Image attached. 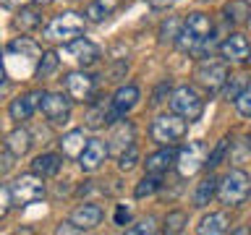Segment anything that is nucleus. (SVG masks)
<instances>
[{"label": "nucleus", "mask_w": 251, "mask_h": 235, "mask_svg": "<svg viewBox=\"0 0 251 235\" xmlns=\"http://www.w3.org/2000/svg\"><path fill=\"white\" fill-rule=\"evenodd\" d=\"M212 34V19L207 13H188V19L183 21V26H180V50L186 52H194V55H201L207 50V39Z\"/></svg>", "instance_id": "obj_1"}, {"label": "nucleus", "mask_w": 251, "mask_h": 235, "mask_svg": "<svg viewBox=\"0 0 251 235\" xmlns=\"http://www.w3.org/2000/svg\"><path fill=\"white\" fill-rule=\"evenodd\" d=\"M217 196L225 207H241V204L251 196V178L243 170H230L223 180H220Z\"/></svg>", "instance_id": "obj_2"}, {"label": "nucleus", "mask_w": 251, "mask_h": 235, "mask_svg": "<svg viewBox=\"0 0 251 235\" xmlns=\"http://www.w3.org/2000/svg\"><path fill=\"white\" fill-rule=\"evenodd\" d=\"M84 16L78 13H60L45 26V39L47 42H74L76 37L84 34Z\"/></svg>", "instance_id": "obj_3"}, {"label": "nucleus", "mask_w": 251, "mask_h": 235, "mask_svg": "<svg viewBox=\"0 0 251 235\" xmlns=\"http://www.w3.org/2000/svg\"><path fill=\"white\" fill-rule=\"evenodd\" d=\"M188 123L183 115L178 113H168V115H160L152 120V128H149V133H152V139L157 141V144L168 146V144H176V141H180L186 136L188 131Z\"/></svg>", "instance_id": "obj_4"}, {"label": "nucleus", "mask_w": 251, "mask_h": 235, "mask_svg": "<svg viewBox=\"0 0 251 235\" xmlns=\"http://www.w3.org/2000/svg\"><path fill=\"white\" fill-rule=\"evenodd\" d=\"M207 144L204 141H188V144L178 152V162L176 167L180 172V178H194L201 167H207Z\"/></svg>", "instance_id": "obj_5"}, {"label": "nucleus", "mask_w": 251, "mask_h": 235, "mask_svg": "<svg viewBox=\"0 0 251 235\" xmlns=\"http://www.w3.org/2000/svg\"><path fill=\"white\" fill-rule=\"evenodd\" d=\"M170 110L183 115L186 120H199V115L204 110V99L194 86H178L170 97Z\"/></svg>", "instance_id": "obj_6"}, {"label": "nucleus", "mask_w": 251, "mask_h": 235, "mask_svg": "<svg viewBox=\"0 0 251 235\" xmlns=\"http://www.w3.org/2000/svg\"><path fill=\"white\" fill-rule=\"evenodd\" d=\"M42 175L37 172H29V175H21L11 183V196H13V204L16 207H26L31 201H39L45 196V183H42Z\"/></svg>", "instance_id": "obj_7"}, {"label": "nucleus", "mask_w": 251, "mask_h": 235, "mask_svg": "<svg viewBox=\"0 0 251 235\" xmlns=\"http://www.w3.org/2000/svg\"><path fill=\"white\" fill-rule=\"evenodd\" d=\"M39 107H42L45 118L52 125H66L68 118H71V99L66 94H58V92L42 94V97H39Z\"/></svg>", "instance_id": "obj_8"}, {"label": "nucleus", "mask_w": 251, "mask_h": 235, "mask_svg": "<svg viewBox=\"0 0 251 235\" xmlns=\"http://www.w3.org/2000/svg\"><path fill=\"white\" fill-rule=\"evenodd\" d=\"M196 81H199L209 94H217L227 84V68L217 60H204L201 66L196 68Z\"/></svg>", "instance_id": "obj_9"}, {"label": "nucleus", "mask_w": 251, "mask_h": 235, "mask_svg": "<svg viewBox=\"0 0 251 235\" xmlns=\"http://www.w3.org/2000/svg\"><path fill=\"white\" fill-rule=\"evenodd\" d=\"M66 92L74 102H92L94 76H89L86 70H71L66 76Z\"/></svg>", "instance_id": "obj_10"}, {"label": "nucleus", "mask_w": 251, "mask_h": 235, "mask_svg": "<svg viewBox=\"0 0 251 235\" xmlns=\"http://www.w3.org/2000/svg\"><path fill=\"white\" fill-rule=\"evenodd\" d=\"M220 55L225 63H246L251 58V45L243 34H230L220 45Z\"/></svg>", "instance_id": "obj_11"}, {"label": "nucleus", "mask_w": 251, "mask_h": 235, "mask_svg": "<svg viewBox=\"0 0 251 235\" xmlns=\"http://www.w3.org/2000/svg\"><path fill=\"white\" fill-rule=\"evenodd\" d=\"M107 154H110V146L105 144V141L102 139H89V144H86V149L81 152V157H78V164H81L84 172H94L102 162L107 160Z\"/></svg>", "instance_id": "obj_12"}, {"label": "nucleus", "mask_w": 251, "mask_h": 235, "mask_svg": "<svg viewBox=\"0 0 251 235\" xmlns=\"http://www.w3.org/2000/svg\"><path fill=\"white\" fill-rule=\"evenodd\" d=\"M66 52L74 58L78 66H94V63L100 60V47L94 45V42H89V39H84V37H76L74 42H68V47H66Z\"/></svg>", "instance_id": "obj_13"}, {"label": "nucleus", "mask_w": 251, "mask_h": 235, "mask_svg": "<svg viewBox=\"0 0 251 235\" xmlns=\"http://www.w3.org/2000/svg\"><path fill=\"white\" fill-rule=\"evenodd\" d=\"M176 162H178V152L173 149V144H168V146H162L160 152L149 154L144 164H147V172L162 175V172H168L170 167H176Z\"/></svg>", "instance_id": "obj_14"}, {"label": "nucleus", "mask_w": 251, "mask_h": 235, "mask_svg": "<svg viewBox=\"0 0 251 235\" xmlns=\"http://www.w3.org/2000/svg\"><path fill=\"white\" fill-rule=\"evenodd\" d=\"M118 110L113 107V99L110 102H97V105L89 107V113H86V125L89 128H102V125L107 123H115L118 120Z\"/></svg>", "instance_id": "obj_15"}, {"label": "nucleus", "mask_w": 251, "mask_h": 235, "mask_svg": "<svg viewBox=\"0 0 251 235\" xmlns=\"http://www.w3.org/2000/svg\"><path fill=\"white\" fill-rule=\"evenodd\" d=\"M39 97H42V94L31 92V94H21V97L11 99V105H8V115H11V120H29L31 113H34L37 105H39V102H37Z\"/></svg>", "instance_id": "obj_16"}, {"label": "nucleus", "mask_w": 251, "mask_h": 235, "mask_svg": "<svg viewBox=\"0 0 251 235\" xmlns=\"http://www.w3.org/2000/svg\"><path fill=\"white\" fill-rule=\"evenodd\" d=\"M86 144H89V139L84 136V131L81 128H74V131H68V133H63V139H60V152L71 157V160H78L81 157V152L86 149Z\"/></svg>", "instance_id": "obj_17"}, {"label": "nucleus", "mask_w": 251, "mask_h": 235, "mask_svg": "<svg viewBox=\"0 0 251 235\" xmlns=\"http://www.w3.org/2000/svg\"><path fill=\"white\" fill-rule=\"evenodd\" d=\"M110 141H113V146H110V152H115L118 157H121L123 152H128V149L133 146V125L121 120L113 128V133H110Z\"/></svg>", "instance_id": "obj_18"}, {"label": "nucleus", "mask_w": 251, "mask_h": 235, "mask_svg": "<svg viewBox=\"0 0 251 235\" xmlns=\"http://www.w3.org/2000/svg\"><path fill=\"white\" fill-rule=\"evenodd\" d=\"M71 219H74L81 230H94V227L102 222V207H97V204H84V207H78L74 214H71Z\"/></svg>", "instance_id": "obj_19"}, {"label": "nucleus", "mask_w": 251, "mask_h": 235, "mask_svg": "<svg viewBox=\"0 0 251 235\" xmlns=\"http://www.w3.org/2000/svg\"><path fill=\"white\" fill-rule=\"evenodd\" d=\"M136 102H139V89L133 84H126L121 86L115 94H113V107L118 110V115H126V113H131L133 107H136Z\"/></svg>", "instance_id": "obj_20"}, {"label": "nucleus", "mask_w": 251, "mask_h": 235, "mask_svg": "<svg viewBox=\"0 0 251 235\" xmlns=\"http://www.w3.org/2000/svg\"><path fill=\"white\" fill-rule=\"evenodd\" d=\"M230 230V219H227L225 212H215V214L204 217L199 227H196V233L199 235H220V233H227Z\"/></svg>", "instance_id": "obj_21"}, {"label": "nucleus", "mask_w": 251, "mask_h": 235, "mask_svg": "<svg viewBox=\"0 0 251 235\" xmlns=\"http://www.w3.org/2000/svg\"><path fill=\"white\" fill-rule=\"evenodd\" d=\"M217 191H220V180L215 175H207L199 186H196V191H194V207L196 209L207 207V204L217 196Z\"/></svg>", "instance_id": "obj_22"}, {"label": "nucleus", "mask_w": 251, "mask_h": 235, "mask_svg": "<svg viewBox=\"0 0 251 235\" xmlns=\"http://www.w3.org/2000/svg\"><path fill=\"white\" fill-rule=\"evenodd\" d=\"M60 164H63V160L58 154H39L37 160L31 162V172H37V175H42V178H52L60 172Z\"/></svg>", "instance_id": "obj_23"}, {"label": "nucleus", "mask_w": 251, "mask_h": 235, "mask_svg": "<svg viewBox=\"0 0 251 235\" xmlns=\"http://www.w3.org/2000/svg\"><path fill=\"white\" fill-rule=\"evenodd\" d=\"M5 149H11L13 157H24L31 149V136H29V131H24V128H16L11 131L5 136Z\"/></svg>", "instance_id": "obj_24"}, {"label": "nucleus", "mask_w": 251, "mask_h": 235, "mask_svg": "<svg viewBox=\"0 0 251 235\" xmlns=\"http://www.w3.org/2000/svg\"><path fill=\"white\" fill-rule=\"evenodd\" d=\"M115 5H118V0H94V3H89V8H86V19L94 21V24L105 21L107 16L115 11Z\"/></svg>", "instance_id": "obj_25"}, {"label": "nucleus", "mask_w": 251, "mask_h": 235, "mask_svg": "<svg viewBox=\"0 0 251 235\" xmlns=\"http://www.w3.org/2000/svg\"><path fill=\"white\" fill-rule=\"evenodd\" d=\"M8 52H21V55H29L31 60H39L42 58V52H39V47L34 39H29V37H19V39H13L11 45H8Z\"/></svg>", "instance_id": "obj_26"}, {"label": "nucleus", "mask_w": 251, "mask_h": 235, "mask_svg": "<svg viewBox=\"0 0 251 235\" xmlns=\"http://www.w3.org/2000/svg\"><path fill=\"white\" fill-rule=\"evenodd\" d=\"M58 63H60V58L55 52H42V58H39L37 68H34V76L37 78H47L55 68H58Z\"/></svg>", "instance_id": "obj_27"}, {"label": "nucleus", "mask_w": 251, "mask_h": 235, "mask_svg": "<svg viewBox=\"0 0 251 235\" xmlns=\"http://www.w3.org/2000/svg\"><path fill=\"white\" fill-rule=\"evenodd\" d=\"M160 175H154V172H149V175L144 180H139V186H136V199H144V196H152L154 191H160Z\"/></svg>", "instance_id": "obj_28"}, {"label": "nucleus", "mask_w": 251, "mask_h": 235, "mask_svg": "<svg viewBox=\"0 0 251 235\" xmlns=\"http://www.w3.org/2000/svg\"><path fill=\"white\" fill-rule=\"evenodd\" d=\"M39 16L31 11V8H21L19 11V16H16V26H19L21 31H29V29H34V26H39Z\"/></svg>", "instance_id": "obj_29"}, {"label": "nucleus", "mask_w": 251, "mask_h": 235, "mask_svg": "<svg viewBox=\"0 0 251 235\" xmlns=\"http://www.w3.org/2000/svg\"><path fill=\"white\" fill-rule=\"evenodd\" d=\"M188 222V214L186 212H170L168 217H165V233H180Z\"/></svg>", "instance_id": "obj_30"}, {"label": "nucleus", "mask_w": 251, "mask_h": 235, "mask_svg": "<svg viewBox=\"0 0 251 235\" xmlns=\"http://www.w3.org/2000/svg\"><path fill=\"white\" fill-rule=\"evenodd\" d=\"M233 102H235V110H238L243 118H251V86H243V92Z\"/></svg>", "instance_id": "obj_31"}, {"label": "nucleus", "mask_w": 251, "mask_h": 235, "mask_svg": "<svg viewBox=\"0 0 251 235\" xmlns=\"http://www.w3.org/2000/svg\"><path fill=\"white\" fill-rule=\"evenodd\" d=\"M227 144H230V141H227V139H220V141H217V146L212 149V154H209V160H207V167H217V164L225 160Z\"/></svg>", "instance_id": "obj_32"}, {"label": "nucleus", "mask_w": 251, "mask_h": 235, "mask_svg": "<svg viewBox=\"0 0 251 235\" xmlns=\"http://www.w3.org/2000/svg\"><path fill=\"white\" fill-rule=\"evenodd\" d=\"M136 160H139V152H136V146H131L128 152H123L121 157H118V167H121V170H131L133 164H136Z\"/></svg>", "instance_id": "obj_33"}, {"label": "nucleus", "mask_w": 251, "mask_h": 235, "mask_svg": "<svg viewBox=\"0 0 251 235\" xmlns=\"http://www.w3.org/2000/svg\"><path fill=\"white\" fill-rule=\"evenodd\" d=\"M154 230H157V227H154V217H144L139 225L128 227L131 235H144V233H154Z\"/></svg>", "instance_id": "obj_34"}, {"label": "nucleus", "mask_w": 251, "mask_h": 235, "mask_svg": "<svg viewBox=\"0 0 251 235\" xmlns=\"http://www.w3.org/2000/svg\"><path fill=\"white\" fill-rule=\"evenodd\" d=\"M128 222H131V207H126V204H121V207L115 209V225L126 227Z\"/></svg>", "instance_id": "obj_35"}, {"label": "nucleus", "mask_w": 251, "mask_h": 235, "mask_svg": "<svg viewBox=\"0 0 251 235\" xmlns=\"http://www.w3.org/2000/svg\"><path fill=\"white\" fill-rule=\"evenodd\" d=\"M243 78H246V76H235L233 78V84H227V97H238V94L243 92V89H238V86H243Z\"/></svg>", "instance_id": "obj_36"}, {"label": "nucleus", "mask_w": 251, "mask_h": 235, "mask_svg": "<svg viewBox=\"0 0 251 235\" xmlns=\"http://www.w3.org/2000/svg\"><path fill=\"white\" fill-rule=\"evenodd\" d=\"M55 233L63 235V233H84V230H81V227H78V225L74 222V219H71V222H60L58 227H55Z\"/></svg>", "instance_id": "obj_37"}, {"label": "nucleus", "mask_w": 251, "mask_h": 235, "mask_svg": "<svg viewBox=\"0 0 251 235\" xmlns=\"http://www.w3.org/2000/svg\"><path fill=\"white\" fill-rule=\"evenodd\" d=\"M176 24H178V21H170V24L165 21V24H162V29H160V39H162V42H168V39H170L168 34H176Z\"/></svg>", "instance_id": "obj_38"}, {"label": "nucleus", "mask_w": 251, "mask_h": 235, "mask_svg": "<svg viewBox=\"0 0 251 235\" xmlns=\"http://www.w3.org/2000/svg\"><path fill=\"white\" fill-rule=\"evenodd\" d=\"M147 3L152 5V8H168V5L176 3V0H147Z\"/></svg>", "instance_id": "obj_39"}, {"label": "nucleus", "mask_w": 251, "mask_h": 235, "mask_svg": "<svg viewBox=\"0 0 251 235\" xmlns=\"http://www.w3.org/2000/svg\"><path fill=\"white\" fill-rule=\"evenodd\" d=\"M34 3H37V5H50L52 0H34Z\"/></svg>", "instance_id": "obj_40"}, {"label": "nucleus", "mask_w": 251, "mask_h": 235, "mask_svg": "<svg viewBox=\"0 0 251 235\" xmlns=\"http://www.w3.org/2000/svg\"><path fill=\"white\" fill-rule=\"evenodd\" d=\"M243 3H249V5H251V0H243Z\"/></svg>", "instance_id": "obj_41"}]
</instances>
